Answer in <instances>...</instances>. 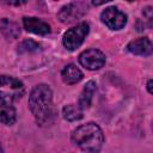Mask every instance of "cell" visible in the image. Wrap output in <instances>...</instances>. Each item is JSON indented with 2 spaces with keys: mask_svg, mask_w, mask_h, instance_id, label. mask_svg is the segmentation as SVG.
I'll use <instances>...</instances> for the list:
<instances>
[{
  "mask_svg": "<svg viewBox=\"0 0 153 153\" xmlns=\"http://www.w3.org/2000/svg\"><path fill=\"white\" fill-rule=\"evenodd\" d=\"M29 108L37 124H45L53 112V91L45 84L33 87L29 96Z\"/></svg>",
  "mask_w": 153,
  "mask_h": 153,
  "instance_id": "cell-1",
  "label": "cell"
},
{
  "mask_svg": "<svg viewBox=\"0 0 153 153\" xmlns=\"http://www.w3.org/2000/svg\"><path fill=\"white\" fill-rule=\"evenodd\" d=\"M72 142L86 152H97L104 143V134L100 127L93 122L79 126L72 133Z\"/></svg>",
  "mask_w": 153,
  "mask_h": 153,
  "instance_id": "cell-2",
  "label": "cell"
},
{
  "mask_svg": "<svg viewBox=\"0 0 153 153\" xmlns=\"http://www.w3.org/2000/svg\"><path fill=\"white\" fill-rule=\"evenodd\" d=\"M23 82L10 75H0V104H13L24 96Z\"/></svg>",
  "mask_w": 153,
  "mask_h": 153,
  "instance_id": "cell-3",
  "label": "cell"
},
{
  "mask_svg": "<svg viewBox=\"0 0 153 153\" xmlns=\"http://www.w3.org/2000/svg\"><path fill=\"white\" fill-rule=\"evenodd\" d=\"M88 30H90L88 24L82 22V23H79L76 26L66 31L63 35V38H62V43H63L65 48L71 51L79 48L81 45V43L84 42L85 37L87 36Z\"/></svg>",
  "mask_w": 153,
  "mask_h": 153,
  "instance_id": "cell-4",
  "label": "cell"
},
{
  "mask_svg": "<svg viewBox=\"0 0 153 153\" xmlns=\"http://www.w3.org/2000/svg\"><path fill=\"white\" fill-rule=\"evenodd\" d=\"M105 61H106V57H105L104 53L98 50V49H94V48L84 50L79 55L80 65L82 67H85L86 69H90V71L100 69L105 65Z\"/></svg>",
  "mask_w": 153,
  "mask_h": 153,
  "instance_id": "cell-5",
  "label": "cell"
},
{
  "mask_svg": "<svg viewBox=\"0 0 153 153\" xmlns=\"http://www.w3.org/2000/svg\"><path fill=\"white\" fill-rule=\"evenodd\" d=\"M100 19L111 30H121L127 24V14L115 6L105 8L100 14Z\"/></svg>",
  "mask_w": 153,
  "mask_h": 153,
  "instance_id": "cell-6",
  "label": "cell"
},
{
  "mask_svg": "<svg viewBox=\"0 0 153 153\" xmlns=\"http://www.w3.org/2000/svg\"><path fill=\"white\" fill-rule=\"evenodd\" d=\"M85 12H86V7L82 4L72 2V4H68V5L63 6L60 10V12L57 13V18L61 23L69 24V23L75 22L78 18L82 17Z\"/></svg>",
  "mask_w": 153,
  "mask_h": 153,
  "instance_id": "cell-7",
  "label": "cell"
},
{
  "mask_svg": "<svg viewBox=\"0 0 153 153\" xmlns=\"http://www.w3.org/2000/svg\"><path fill=\"white\" fill-rule=\"evenodd\" d=\"M127 50L134 55L140 56H149L152 54V42L148 37H140L128 43Z\"/></svg>",
  "mask_w": 153,
  "mask_h": 153,
  "instance_id": "cell-8",
  "label": "cell"
},
{
  "mask_svg": "<svg viewBox=\"0 0 153 153\" xmlns=\"http://www.w3.org/2000/svg\"><path fill=\"white\" fill-rule=\"evenodd\" d=\"M23 25L24 29L29 32H32L35 35H48L50 32V25L38 18L35 17H25L23 18Z\"/></svg>",
  "mask_w": 153,
  "mask_h": 153,
  "instance_id": "cell-9",
  "label": "cell"
},
{
  "mask_svg": "<svg viewBox=\"0 0 153 153\" xmlns=\"http://www.w3.org/2000/svg\"><path fill=\"white\" fill-rule=\"evenodd\" d=\"M96 90H97V84L93 80L87 81L86 85L84 86V88H82V91L80 93V97H79V103H78V105L82 110H85V109L91 106L92 98H93V94H94Z\"/></svg>",
  "mask_w": 153,
  "mask_h": 153,
  "instance_id": "cell-10",
  "label": "cell"
},
{
  "mask_svg": "<svg viewBox=\"0 0 153 153\" xmlns=\"http://www.w3.org/2000/svg\"><path fill=\"white\" fill-rule=\"evenodd\" d=\"M61 76H62V80L66 84L73 85V84L79 82L82 79L84 74L74 63H69V65L63 67V69L61 72Z\"/></svg>",
  "mask_w": 153,
  "mask_h": 153,
  "instance_id": "cell-11",
  "label": "cell"
},
{
  "mask_svg": "<svg viewBox=\"0 0 153 153\" xmlns=\"http://www.w3.org/2000/svg\"><path fill=\"white\" fill-rule=\"evenodd\" d=\"M0 33L7 39H14L20 35L19 25L7 18L0 19Z\"/></svg>",
  "mask_w": 153,
  "mask_h": 153,
  "instance_id": "cell-12",
  "label": "cell"
},
{
  "mask_svg": "<svg viewBox=\"0 0 153 153\" xmlns=\"http://www.w3.org/2000/svg\"><path fill=\"white\" fill-rule=\"evenodd\" d=\"M17 114L13 104H0V122L5 126L14 124Z\"/></svg>",
  "mask_w": 153,
  "mask_h": 153,
  "instance_id": "cell-13",
  "label": "cell"
},
{
  "mask_svg": "<svg viewBox=\"0 0 153 153\" xmlns=\"http://www.w3.org/2000/svg\"><path fill=\"white\" fill-rule=\"evenodd\" d=\"M62 115L63 118L69 121V122H74V121H79L82 118V109L79 105L75 104H68L62 109Z\"/></svg>",
  "mask_w": 153,
  "mask_h": 153,
  "instance_id": "cell-14",
  "label": "cell"
},
{
  "mask_svg": "<svg viewBox=\"0 0 153 153\" xmlns=\"http://www.w3.org/2000/svg\"><path fill=\"white\" fill-rule=\"evenodd\" d=\"M18 48H19L18 49L19 53H32V51H38L41 45L32 39H25L19 44Z\"/></svg>",
  "mask_w": 153,
  "mask_h": 153,
  "instance_id": "cell-15",
  "label": "cell"
},
{
  "mask_svg": "<svg viewBox=\"0 0 153 153\" xmlns=\"http://www.w3.org/2000/svg\"><path fill=\"white\" fill-rule=\"evenodd\" d=\"M143 17L146 18L147 23H148V26L151 27L152 26V19H153V16H152V7L151 6H147L143 8V12H142Z\"/></svg>",
  "mask_w": 153,
  "mask_h": 153,
  "instance_id": "cell-16",
  "label": "cell"
},
{
  "mask_svg": "<svg viewBox=\"0 0 153 153\" xmlns=\"http://www.w3.org/2000/svg\"><path fill=\"white\" fill-rule=\"evenodd\" d=\"M6 4L8 5H12V6H20V5H24L27 0H5Z\"/></svg>",
  "mask_w": 153,
  "mask_h": 153,
  "instance_id": "cell-17",
  "label": "cell"
},
{
  "mask_svg": "<svg viewBox=\"0 0 153 153\" xmlns=\"http://www.w3.org/2000/svg\"><path fill=\"white\" fill-rule=\"evenodd\" d=\"M109 1H111V0H92V5H94V6H100V5H103V4H105V2H109Z\"/></svg>",
  "mask_w": 153,
  "mask_h": 153,
  "instance_id": "cell-18",
  "label": "cell"
},
{
  "mask_svg": "<svg viewBox=\"0 0 153 153\" xmlns=\"http://www.w3.org/2000/svg\"><path fill=\"white\" fill-rule=\"evenodd\" d=\"M147 90H148V93H153V91H152V79H149L148 80V82H147Z\"/></svg>",
  "mask_w": 153,
  "mask_h": 153,
  "instance_id": "cell-19",
  "label": "cell"
},
{
  "mask_svg": "<svg viewBox=\"0 0 153 153\" xmlns=\"http://www.w3.org/2000/svg\"><path fill=\"white\" fill-rule=\"evenodd\" d=\"M1 151H2V148H1V147H0V152H1Z\"/></svg>",
  "mask_w": 153,
  "mask_h": 153,
  "instance_id": "cell-20",
  "label": "cell"
},
{
  "mask_svg": "<svg viewBox=\"0 0 153 153\" xmlns=\"http://www.w3.org/2000/svg\"><path fill=\"white\" fill-rule=\"evenodd\" d=\"M128 1H134V0H128Z\"/></svg>",
  "mask_w": 153,
  "mask_h": 153,
  "instance_id": "cell-21",
  "label": "cell"
}]
</instances>
